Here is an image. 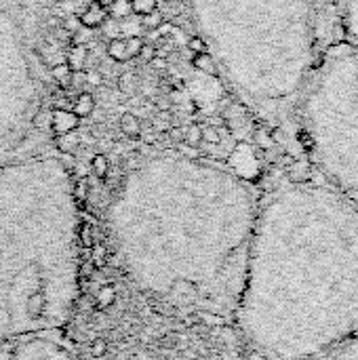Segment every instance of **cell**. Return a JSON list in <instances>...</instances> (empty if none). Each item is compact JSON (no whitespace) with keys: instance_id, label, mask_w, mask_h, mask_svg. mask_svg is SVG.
I'll return each instance as SVG.
<instances>
[{"instance_id":"obj_1","label":"cell","mask_w":358,"mask_h":360,"mask_svg":"<svg viewBox=\"0 0 358 360\" xmlns=\"http://www.w3.org/2000/svg\"><path fill=\"white\" fill-rule=\"evenodd\" d=\"M264 360H321L358 335V202L291 177L257 209L236 310Z\"/></svg>"},{"instance_id":"obj_2","label":"cell","mask_w":358,"mask_h":360,"mask_svg":"<svg viewBox=\"0 0 358 360\" xmlns=\"http://www.w3.org/2000/svg\"><path fill=\"white\" fill-rule=\"evenodd\" d=\"M257 200L222 173L139 177L118 200L114 243L131 278L150 295L211 316H236Z\"/></svg>"},{"instance_id":"obj_3","label":"cell","mask_w":358,"mask_h":360,"mask_svg":"<svg viewBox=\"0 0 358 360\" xmlns=\"http://www.w3.org/2000/svg\"><path fill=\"white\" fill-rule=\"evenodd\" d=\"M72 192L44 173L0 179V340L44 335L78 300Z\"/></svg>"},{"instance_id":"obj_4","label":"cell","mask_w":358,"mask_h":360,"mask_svg":"<svg viewBox=\"0 0 358 360\" xmlns=\"http://www.w3.org/2000/svg\"><path fill=\"white\" fill-rule=\"evenodd\" d=\"M219 13L232 86L272 137L298 146L306 86L340 42L338 0H222Z\"/></svg>"},{"instance_id":"obj_5","label":"cell","mask_w":358,"mask_h":360,"mask_svg":"<svg viewBox=\"0 0 358 360\" xmlns=\"http://www.w3.org/2000/svg\"><path fill=\"white\" fill-rule=\"evenodd\" d=\"M298 148L314 179L358 202V49L335 42L319 61L298 114Z\"/></svg>"},{"instance_id":"obj_6","label":"cell","mask_w":358,"mask_h":360,"mask_svg":"<svg viewBox=\"0 0 358 360\" xmlns=\"http://www.w3.org/2000/svg\"><path fill=\"white\" fill-rule=\"evenodd\" d=\"M4 360H74L70 352L44 335L21 338L17 346L11 348Z\"/></svg>"},{"instance_id":"obj_7","label":"cell","mask_w":358,"mask_h":360,"mask_svg":"<svg viewBox=\"0 0 358 360\" xmlns=\"http://www.w3.org/2000/svg\"><path fill=\"white\" fill-rule=\"evenodd\" d=\"M340 42L358 49V0H338Z\"/></svg>"},{"instance_id":"obj_8","label":"cell","mask_w":358,"mask_h":360,"mask_svg":"<svg viewBox=\"0 0 358 360\" xmlns=\"http://www.w3.org/2000/svg\"><path fill=\"white\" fill-rule=\"evenodd\" d=\"M80 127V118L72 112V110H63V108H55L51 112V122L49 129L53 135H61V133H70L76 131Z\"/></svg>"},{"instance_id":"obj_9","label":"cell","mask_w":358,"mask_h":360,"mask_svg":"<svg viewBox=\"0 0 358 360\" xmlns=\"http://www.w3.org/2000/svg\"><path fill=\"white\" fill-rule=\"evenodd\" d=\"M106 19H108V6H103V4H99V2H95V0H93L91 4H87V8L78 15L80 25L87 27V30H97V27H101Z\"/></svg>"},{"instance_id":"obj_10","label":"cell","mask_w":358,"mask_h":360,"mask_svg":"<svg viewBox=\"0 0 358 360\" xmlns=\"http://www.w3.org/2000/svg\"><path fill=\"white\" fill-rule=\"evenodd\" d=\"M87 59H89V49L84 44H80V42L70 44V49L65 53V63L72 68V72H84Z\"/></svg>"},{"instance_id":"obj_11","label":"cell","mask_w":358,"mask_h":360,"mask_svg":"<svg viewBox=\"0 0 358 360\" xmlns=\"http://www.w3.org/2000/svg\"><path fill=\"white\" fill-rule=\"evenodd\" d=\"M82 143V137L76 133V131H70V133H61V135H55V148L57 152L61 154H74Z\"/></svg>"},{"instance_id":"obj_12","label":"cell","mask_w":358,"mask_h":360,"mask_svg":"<svg viewBox=\"0 0 358 360\" xmlns=\"http://www.w3.org/2000/svg\"><path fill=\"white\" fill-rule=\"evenodd\" d=\"M192 65H194L198 72L209 74V76H213V78H217V76H219L217 63H215L213 55H211V53H207V51H203V53H194V57H192Z\"/></svg>"},{"instance_id":"obj_13","label":"cell","mask_w":358,"mask_h":360,"mask_svg":"<svg viewBox=\"0 0 358 360\" xmlns=\"http://www.w3.org/2000/svg\"><path fill=\"white\" fill-rule=\"evenodd\" d=\"M93 110H95V95L89 93V91L78 93L76 99H74V110H72V112H74L78 118H89V116L93 114Z\"/></svg>"},{"instance_id":"obj_14","label":"cell","mask_w":358,"mask_h":360,"mask_svg":"<svg viewBox=\"0 0 358 360\" xmlns=\"http://www.w3.org/2000/svg\"><path fill=\"white\" fill-rule=\"evenodd\" d=\"M321 360H358V335L354 340L342 344L340 348H335L333 352H329Z\"/></svg>"},{"instance_id":"obj_15","label":"cell","mask_w":358,"mask_h":360,"mask_svg":"<svg viewBox=\"0 0 358 360\" xmlns=\"http://www.w3.org/2000/svg\"><path fill=\"white\" fill-rule=\"evenodd\" d=\"M51 76H53V80H55L61 89H72V86H74V72H72V68H70L65 61L53 65V68H51Z\"/></svg>"},{"instance_id":"obj_16","label":"cell","mask_w":358,"mask_h":360,"mask_svg":"<svg viewBox=\"0 0 358 360\" xmlns=\"http://www.w3.org/2000/svg\"><path fill=\"white\" fill-rule=\"evenodd\" d=\"M108 57L112 59V61H116V63H124V61H129V51H127V38H112L110 42H108Z\"/></svg>"},{"instance_id":"obj_17","label":"cell","mask_w":358,"mask_h":360,"mask_svg":"<svg viewBox=\"0 0 358 360\" xmlns=\"http://www.w3.org/2000/svg\"><path fill=\"white\" fill-rule=\"evenodd\" d=\"M120 131H122V135H127L131 139H139L141 137V122H139V118L135 114H131V112H124L120 116Z\"/></svg>"},{"instance_id":"obj_18","label":"cell","mask_w":358,"mask_h":360,"mask_svg":"<svg viewBox=\"0 0 358 360\" xmlns=\"http://www.w3.org/2000/svg\"><path fill=\"white\" fill-rule=\"evenodd\" d=\"M133 15V8H131V2L129 0H112L110 6H108V17H114L118 21L127 19Z\"/></svg>"},{"instance_id":"obj_19","label":"cell","mask_w":358,"mask_h":360,"mask_svg":"<svg viewBox=\"0 0 358 360\" xmlns=\"http://www.w3.org/2000/svg\"><path fill=\"white\" fill-rule=\"evenodd\" d=\"M184 143H188L190 148H198L203 143V127L192 122L184 129Z\"/></svg>"},{"instance_id":"obj_20","label":"cell","mask_w":358,"mask_h":360,"mask_svg":"<svg viewBox=\"0 0 358 360\" xmlns=\"http://www.w3.org/2000/svg\"><path fill=\"white\" fill-rule=\"evenodd\" d=\"M139 23H141L143 30H158L165 23V15L156 8V11L148 13V15H141L139 17Z\"/></svg>"},{"instance_id":"obj_21","label":"cell","mask_w":358,"mask_h":360,"mask_svg":"<svg viewBox=\"0 0 358 360\" xmlns=\"http://www.w3.org/2000/svg\"><path fill=\"white\" fill-rule=\"evenodd\" d=\"M129 2H131L133 15H137V17L148 15L158 8V0H129Z\"/></svg>"},{"instance_id":"obj_22","label":"cell","mask_w":358,"mask_h":360,"mask_svg":"<svg viewBox=\"0 0 358 360\" xmlns=\"http://www.w3.org/2000/svg\"><path fill=\"white\" fill-rule=\"evenodd\" d=\"M91 169H93V173H95L99 179H103V177L108 175V169H110L108 156H103V154H95V156H93V160H91Z\"/></svg>"},{"instance_id":"obj_23","label":"cell","mask_w":358,"mask_h":360,"mask_svg":"<svg viewBox=\"0 0 358 360\" xmlns=\"http://www.w3.org/2000/svg\"><path fill=\"white\" fill-rule=\"evenodd\" d=\"M101 30H103V34L112 40V38H120V21L118 19H114V17H108L106 21H103V25H101Z\"/></svg>"},{"instance_id":"obj_24","label":"cell","mask_w":358,"mask_h":360,"mask_svg":"<svg viewBox=\"0 0 358 360\" xmlns=\"http://www.w3.org/2000/svg\"><path fill=\"white\" fill-rule=\"evenodd\" d=\"M141 46H143V40H141V36H129V38H127V51H129V59L137 57V55H139V51H141Z\"/></svg>"},{"instance_id":"obj_25","label":"cell","mask_w":358,"mask_h":360,"mask_svg":"<svg viewBox=\"0 0 358 360\" xmlns=\"http://www.w3.org/2000/svg\"><path fill=\"white\" fill-rule=\"evenodd\" d=\"M203 141L215 146V143L222 141V135H219V131H217L215 127H203Z\"/></svg>"},{"instance_id":"obj_26","label":"cell","mask_w":358,"mask_h":360,"mask_svg":"<svg viewBox=\"0 0 358 360\" xmlns=\"http://www.w3.org/2000/svg\"><path fill=\"white\" fill-rule=\"evenodd\" d=\"M143 63H150V61H154V57H156V46H152V44H146L143 42V46H141V51H139V55H137Z\"/></svg>"},{"instance_id":"obj_27","label":"cell","mask_w":358,"mask_h":360,"mask_svg":"<svg viewBox=\"0 0 358 360\" xmlns=\"http://www.w3.org/2000/svg\"><path fill=\"white\" fill-rule=\"evenodd\" d=\"M188 49H190L192 53H203V51H207L205 38H200V36H192V38L188 40Z\"/></svg>"},{"instance_id":"obj_28","label":"cell","mask_w":358,"mask_h":360,"mask_svg":"<svg viewBox=\"0 0 358 360\" xmlns=\"http://www.w3.org/2000/svg\"><path fill=\"white\" fill-rule=\"evenodd\" d=\"M84 80H87V84H93V86H101L103 84V76L99 72H95V70L87 72L84 74Z\"/></svg>"},{"instance_id":"obj_29","label":"cell","mask_w":358,"mask_h":360,"mask_svg":"<svg viewBox=\"0 0 358 360\" xmlns=\"http://www.w3.org/2000/svg\"><path fill=\"white\" fill-rule=\"evenodd\" d=\"M131 80H133V74H122L120 80H118V86L122 93H131Z\"/></svg>"},{"instance_id":"obj_30","label":"cell","mask_w":358,"mask_h":360,"mask_svg":"<svg viewBox=\"0 0 358 360\" xmlns=\"http://www.w3.org/2000/svg\"><path fill=\"white\" fill-rule=\"evenodd\" d=\"M95 2H99V4H103V6H110L112 0H95Z\"/></svg>"}]
</instances>
